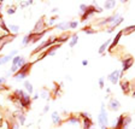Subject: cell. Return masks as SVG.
Listing matches in <instances>:
<instances>
[{
    "instance_id": "cell-1",
    "label": "cell",
    "mask_w": 135,
    "mask_h": 129,
    "mask_svg": "<svg viewBox=\"0 0 135 129\" xmlns=\"http://www.w3.org/2000/svg\"><path fill=\"white\" fill-rule=\"evenodd\" d=\"M31 65H33V63H28V62H27V64L23 65L21 69H18V71L13 75V78H15V80H17V81L24 80L28 75H29L30 70H31Z\"/></svg>"
},
{
    "instance_id": "cell-2",
    "label": "cell",
    "mask_w": 135,
    "mask_h": 129,
    "mask_svg": "<svg viewBox=\"0 0 135 129\" xmlns=\"http://www.w3.org/2000/svg\"><path fill=\"white\" fill-rule=\"evenodd\" d=\"M98 123L100 127H108V113L105 111V105L101 104V110L98 116Z\"/></svg>"
},
{
    "instance_id": "cell-3",
    "label": "cell",
    "mask_w": 135,
    "mask_h": 129,
    "mask_svg": "<svg viewBox=\"0 0 135 129\" xmlns=\"http://www.w3.org/2000/svg\"><path fill=\"white\" fill-rule=\"evenodd\" d=\"M53 37L54 36H51L50 39H47L46 41H44L42 44H40L39 47H36L35 50L33 51V53H31V54H36V53H39V52H42V51L46 50L47 47H51L52 45H54V44H53Z\"/></svg>"
},
{
    "instance_id": "cell-4",
    "label": "cell",
    "mask_w": 135,
    "mask_h": 129,
    "mask_svg": "<svg viewBox=\"0 0 135 129\" xmlns=\"http://www.w3.org/2000/svg\"><path fill=\"white\" fill-rule=\"evenodd\" d=\"M47 29V24H46L45 22V18L44 17H41V18H39V21L35 23V26H34V29H33V33H41V31H44Z\"/></svg>"
},
{
    "instance_id": "cell-5",
    "label": "cell",
    "mask_w": 135,
    "mask_h": 129,
    "mask_svg": "<svg viewBox=\"0 0 135 129\" xmlns=\"http://www.w3.org/2000/svg\"><path fill=\"white\" fill-rule=\"evenodd\" d=\"M134 64V58L132 55H127L124 59H122V71L126 73L127 70H129Z\"/></svg>"
},
{
    "instance_id": "cell-6",
    "label": "cell",
    "mask_w": 135,
    "mask_h": 129,
    "mask_svg": "<svg viewBox=\"0 0 135 129\" xmlns=\"http://www.w3.org/2000/svg\"><path fill=\"white\" fill-rule=\"evenodd\" d=\"M121 78V71L119 70H113L111 74L108 76V81L112 83V84H117L118 81Z\"/></svg>"
},
{
    "instance_id": "cell-7",
    "label": "cell",
    "mask_w": 135,
    "mask_h": 129,
    "mask_svg": "<svg viewBox=\"0 0 135 129\" xmlns=\"http://www.w3.org/2000/svg\"><path fill=\"white\" fill-rule=\"evenodd\" d=\"M30 104H31V97L28 94V93H26L24 94V97L19 100V105L22 106V107H24V109H30Z\"/></svg>"
},
{
    "instance_id": "cell-8",
    "label": "cell",
    "mask_w": 135,
    "mask_h": 129,
    "mask_svg": "<svg viewBox=\"0 0 135 129\" xmlns=\"http://www.w3.org/2000/svg\"><path fill=\"white\" fill-rule=\"evenodd\" d=\"M108 109L112 111H117L121 109V103L118 102L116 98H111V100L108 103Z\"/></svg>"
},
{
    "instance_id": "cell-9",
    "label": "cell",
    "mask_w": 135,
    "mask_h": 129,
    "mask_svg": "<svg viewBox=\"0 0 135 129\" xmlns=\"http://www.w3.org/2000/svg\"><path fill=\"white\" fill-rule=\"evenodd\" d=\"M118 17H119L118 15H113V16H110V17H108V18H104L103 21L98 22L97 24H98V26H105V24H108V23H113Z\"/></svg>"
},
{
    "instance_id": "cell-10",
    "label": "cell",
    "mask_w": 135,
    "mask_h": 129,
    "mask_svg": "<svg viewBox=\"0 0 135 129\" xmlns=\"http://www.w3.org/2000/svg\"><path fill=\"white\" fill-rule=\"evenodd\" d=\"M119 84H121V88H122V91H123V93L124 94H129L130 93V82L129 81H127V80H122L121 82H119Z\"/></svg>"
},
{
    "instance_id": "cell-11",
    "label": "cell",
    "mask_w": 135,
    "mask_h": 129,
    "mask_svg": "<svg viewBox=\"0 0 135 129\" xmlns=\"http://www.w3.org/2000/svg\"><path fill=\"white\" fill-rule=\"evenodd\" d=\"M122 35H123V33H122V30L121 31H118V34H117V36L115 37L113 40H112V42H111V45H110V47H108V51L111 52L115 47L117 46V44H118V41L121 40V37H122Z\"/></svg>"
},
{
    "instance_id": "cell-12",
    "label": "cell",
    "mask_w": 135,
    "mask_h": 129,
    "mask_svg": "<svg viewBox=\"0 0 135 129\" xmlns=\"http://www.w3.org/2000/svg\"><path fill=\"white\" fill-rule=\"evenodd\" d=\"M52 121H53L54 126H60V124L63 123V120H62L60 115H59L57 111H54L53 113H52Z\"/></svg>"
},
{
    "instance_id": "cell-13",
    "label": "cell",
    "mask_w": 135,
    "mask_h": 129,
    "mask_svg": "<svg viewBox=\"0 0 135 129\" xmlns=\"http://www.w3.org/2000/svg\"><path fill=\"white\" fill-rule=\"evenodd\" d=\"M15 117L17 118V122L19 123V126H23V124H24V122H26V115H24L23 111L16 112V113H15Z\"/></svg>"
},
{
    "instance_id": "cell-14",
    "label": "cell",
    "mask_w": 135,
    "mask_h": 129,
    "mask_svg": "<svg viewBox=\"0 0 135 129\" xmlns=\"http://www.w3.org/2000/svg\"><path fill=\"white\" fill-rule=\"evenodd\" d=\"M122 22H123V17H118V18L111 24V27L108 28V29H106V33H112V31L115 30V28H117Z\"/></svg>"
},
{
    "instance_id": "cell-15",
    "label": "cell",
    "mask_w": 135,
    "mask_h": 129,
    "mask_svg": "<svg viewBox=\"0 0 135 129\" xmlns=\"http://www.w3.org/2000/svg\"><path fill=\"white\" fill-rule=\"evenodd\" d=\"M33 37H34V33L31 31V33H29L28 35L23 37V41H22V44H23V46H27L28 44H31V40H33Z\"/></svg>"
},
{
    "instance_id": "cell-16",
    "label": "cell",
    "mask_w": 135,
    "mask_h": 129,
    "mask_svg": "<svg viewBox=\"0 0 135 129\" xmlns=\"http://www.w3.org/2000/svg\"><path fill=\"white\" fill-rule=\"evenodd\" d=\"M111 42H112L111 40H108V41H105V42H104V44H103V45L100 46V48L98 50V52H99L100 54H103V53H104V52H105V51L108 50V47H110V45H111Z\"/></svg>"
},
{
    "instance_id": "cell-17",
    "label": "cell",
    "mask_w": 135,
    "mask_h": 129,
    "mask_svg": "<svg viewBox=\"0 0 135 129\" xmlns=\"http://www.w3.org/2000/svg\"><path fill=\"white\" fill-rule=\"evenodd\" d=\"M7 123H9V124H7V126H9V129H18V128H19V123H18L15 118L9 120Z\"/></svg>"
},
{
    "instance_id": "cell-18",
    "label": "cell",
    "mask_w": 135,
    "mask_h": 129,
    "mask_svg": "<svg viewBox=\"0 0 135 129\" xmlns=\"http://www.w3.org/2000/svg\"><path fill=\"white\" fill-rule=\"evenodd\" d=\"M70 124H72V126H79L80 123H81V121H80V118L77 117V116H71L69 120H66Z\"/></svg>"
},
{
    "instance_id": "cell-19",
    "label": "cell",
    "mask_w": 135,
    "mask_h": 129,
    "mask_svg": "<svg viewBox=\"0 0 135 129\" xmlns=\"http://www.w3.org/2000/svg\"><path fill=\"white\" fill-rule=\"evenodd\" d=\"M54 28L60 29V30H68V29H70V27H69V22H62V23H58Z\"/></svg>"
},
{
    "instance_id": "cell-20",
    "label": "cell",
    "mask_w": 135,
    "mask_h": 129,
    "mask_svg": "<svg viewBox=\"0 0 135 129\" xmlns=\"http://www.w3.org/2000/svg\"><path fill=\"white\" fill-rule=\"evenodd\" d=\"M24 88L27 89V92H28V94H29V95H30V94H33V92H34L33 84L29 82V81H26V82H24Z\"/></svg>"
},
{
    "instance_id": "cell-21",
    "label": "cell",
    "mask_w": 135,
    "mask_h": 129,
    "mask_svg": "<svg viewBox=\"0 0 135 129\" xmlns=\"http://www.w3.org/2000/svg\"><path fill=\"white\" fill-rule=\"evenodd\" d=\"M79 41V35L77 34H72L71 35V39H70V42H69V46L70 47H74Z\"/></svg>"
},
{
    "instance_id": "cell-22",
    "label": "cell",
    "mask_w": 135,
    "mask_h": 129,
    "mask_svg": "<svg viewBox=\"0 0 135 129\" xmlns=\"http://www.w3.org/2000/svg\"><path fill=\"white\" fill-rule=\"evenodd\" d=\"M116 6V1H105L104 4V9L105 10H111Z\"/></svg>"
},
{
    "instance_id": "cell-23",
    "label": "cell",
    "mask_w": 135,
    "mask_h": 129,
    "mask_svg": "<svg viewBox=\"0 0 135 129\" xmlns=\"http://www.w3.org/2000/svg\"><path fill=\"white\" fill-rule=\"evenodd\" d=\"M9 30H10V33H13V35H17L18 33H19V27L18 26H13V24H10Z\"/></svg>"
},
{
    "instance_id": "cell-24",
    "label": "cell",
    "mask_w": 135,
    "mask_h": 129,
    "mask_svg": "<svg viewBox=\"0 0 135 129\" xmlns=\"http://www.w3.org/2000/svg\"><path fill=\"white\" fill-rule=\"evenodd\" d=\"M133 31H135V26L127 27V28H124V29L122 30V33H123L124 35H129V34H130V33H133Z\"/></svg>"
},
{
    "instance_id": "cell-25",
    "label": "cell",
    "mask_w": 135,
    "mask_h": 129,
    "mask_svg": "<svg viewBox=\"0 0 135 129\" xmlns=\"http://www.w3.org/2000/svg\"><path fill=\"white\" fill-rule=\"evenodd\" d=\"M82 31H83V33H86V34H97V30H95V29H92L90 27L82 28Z\"/></svg>"
},
{
    "instance_id": "cell-26",
    "label": "cell",
    "mask_w": 135,
    "mask_h": 129,
    "mask_svg": "<svg viewBox=\"0 0 135 129\" xmlns=\"http://www.w3.org/2000/svg\"><path fill=\"white\" fill-rule=\"evenodd\" d=\"M41 97H42L44 99H48V97H50V92H48L46 88H44L42 92H41Z\"/></svg>"
},
{
    "instance_id": "cell-27",
    "label": "cell",
    "mask_w": 135,
    "mask_h": 129,
    "mask_svg": "<svg viewBox=\"0 0 135 129\" xmlns=\"http://www.w3.org/2000/svg\"><path fill=\"white\" fill-rule=\"evenodd\" d=\"M77 26H79V22H77V21H71V22H69V27H70V29H76Z\"/></svg>"
},
{
    "instance_id": "cell-28",
    "label": "cell",
    "mask_w": 135,
    "mask_h": 129,
    "mask_svg": "<svg viewBox=\"0 0 135 129\" xmlns=\"http://www.w3.org/2000/svg\"><path fill=\"white\" fill-rule=\"evenodd\" d=\"M17 11V9L15 7V6H11V7H7V10H6V12L9 13V15H13L15 12Z\"/></svg>"
},
{
    "instance_id": "cell-29",
    "label": "cell",
    "mask_w": 135,
    "mask_h": 129,
    "mask_svg": "<svg viewBox=\"0 0 135 129\" xmlns=\"http://www.w3.org/2000/svg\"><path fill=\"white\" fill-rule=\"evenodd\" d=\"M21 57H22V55H16V57H13V59H12V65H17L18 62L21 60Z\"/></svg>"
},
{
    "instance_id": "cell-30",
    "label": "cell",
    "mask_w": 135,
    "mask_h": 129,
    "mask_svg": "<svg viewBox=\"0 0 135 129\" xmlns=\"http://www.w3.org/2000/svg\"><path fill=\"white\" fill-rule=\"evenodd\" d=\"M87 9H88V6H87V5H84V4H81V5H80V10H81L82 15H83L84 12H87Z\"/></svg>"
},
{
    "instance_id": "cell-31",
    "label": "cell",
    "mask_w": 135,
    "mask_h": 129,
    "mask_svg": "<svg viewBox=\"0 0 135 129\" xmlns=\"http://www.w3.org/2000/svg\"><path fill=\"white\" fill-rule=\"evenodd\" d=\"M57 19H58V17H57V16L52 17V18L50 19V22H48V26H52V24H53V23L55 22V21H57Z\"/></svg>"
},
{
    "instance_id": "cell-32",
    "label": "cell",
    "mask_w": 135,
    "mask_h": 129,
    "mask_svg": "<svg viewBox=\"0 0 135 129\" xmlns=\"http://www.w3.org/2000/svg\"><path fill=\"white\" fill-rule=\"evenodd\" d=\"M99 87L100 88H104V77H100L99 78Z\"/></svg>"
},
{
    "instance_id": "cell-33",
    "label": "cell",
    "mask_w": 135,
    "mask_h": 129,
    "mask_svg": "<svg viewBox=\"0 0 135 129\" xmlns=\"http://www.w3.org/2000/svg\"><path fill=\"white\" fill-rule=\"evenodd\" d=\"M130 88H132V89H134V92H135V78L132 81V82H130Z\"/></svg>"
},
{
    "instance_id": "cell-34",
    "label": "cell",
    "mask_w": 135,
    "mask_h": 129,
    "mask_svg": "<svg viewBox=\"0 0 135 129\" xmlns=\"http://www.w3.org/2000/svg\"><path fill=\"white\" fill-rule=\"evenodd\" d=\"M6 82V78L5 77H0V84H2V83Z\"/></svg>"
},
{
    "instance_id": "cell-35",
    "label": "cell",
    "mask_w": 135,
    "mask_h": 129,
    "mask_svg": "<svg viewBox=\"0 0 135 129\" xmlns=\"http://www.w3.org/2000/svg\"><path fill=\"white\" fill-rule=\"evenodd\" d=\"M48 110H50V106H48V105H46L45 107H44V113H46Z\"/></svg>"
},
{
    "instance_id": "cell-36",
    "label": "cell",
    "mask_w": 135,
    "mask_h": 129,
    "mask_svg": "<svg viewBox=\"0 0 135 129\" xmlns=\"http://www.w3.org/2000/svg\"><path fill=\"white\" fill-rule=\"evenodd\" d=\"M82 65H88V60L83 59V60H82Z\"/></svg>"
},
{
    "instance_id": "cell-37",
    "label": "cell",
    "mask_w": 135,
    "mask_h": 129,
    "mask_svg": "<svg viewBox=\"0 0 135 129\" xmlns=\"http://www.w3.org/2000/svg\"><path fill=\"white\" fill-rule=\"evenodd\" d=\"M52 12H53V13L58 12V9H57V7H53V9H52Z\"/></svg>"
},
{
    "instance_id": "cell-38",
    "label": "cell",
    "mask_w": 135,
    "mask_h": 129,
    "mask_svg": "<svg viewBox=\"0 0 135 129\" xmlns=\"http://www.w3.org/2000/svg\"><path fill=\"white\" fill-rule=\"evenodd\" d=\"M37 98H39V93H37V94H35V95H34V98H33V100H36Z\"/></svg>"
},
{
    "instance_id": "cell-39",
    "label": "cell",
    "mask_w": 135,
    "mask_h": 129,
    "mask_svg": "<svg viewBox=\"0 0 135 129\" xmlns=\"http://www.w3.org/2000/svg\"><path fill=\"white\" fill-rule=\"evenodd\" d=\"M100 128H101V129H108V127H100Z\"/></svg>"
},
{
    "instance_id": "cell-40",
    "label": "cell",
    "mask_w": 135,
    "mask_h": 129,
    "mask_svg": "<svg viewBox=\"0 0 135 129\" xmlns=\"http://www.w3.org/2000/svg\"><path fill=\"white\" fill-rule=\"evenodd\" d=\"M133 98H135V92H133Z\"/></svg>"
}]
</instances>
